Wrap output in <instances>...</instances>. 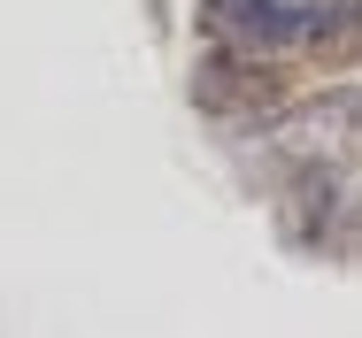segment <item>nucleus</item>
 Segmentation results:
<instances>
[{"label": "nucleus", "mask_w": 362, "mask_h": 338, "mask_svg": "<svg viewBox=\"0 0 362 338\" xmlns=\"http://www.w3.org/2000/svg\"><path fill=\"white\" fill-rule=\"evenodd\" d=\"M193 108L216 123H270L278 108H293V69H270L239 47H216L193 69Z\"/></svg>", "instance_id": "nucleus-1"}, {"label": "nucleus", "mask_w": 362, "mask_h": 338, "mask_svg": "<svg viewBox=\"0 0 362 338\" xmlns=\"http://www.w3.org/2000/svg\"><path fill=\"white\" fill-rule=\"evenodd\" d=\"M201 39L239 47V54L308 47L316 39V8L308 0H201Z\"/></svg>", "instance_id": "nucleus-2"}]
</instances>
